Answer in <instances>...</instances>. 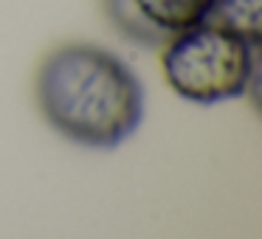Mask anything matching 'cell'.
<instances>
[{
	"label": "cell",
	"mask_w": 262,
	"mask_h": 239,
	"mask_svg": "<svg viewBox=\"0 0 262 239\" xmlns=\"http://www.w3.org/2000/svg\"><path fill=\"white\" fill-rule=\"evenodd\" d=\"M102 3H104V12H107L110 23H113L127 40L136 42V45L155 48V45H164L166 42L164 37L136 12V6H133L130 0H102Z\"/></svg>",
	"instance_id": "5b68a950"
},
{
	"label": "cell",
	"mask_w": 262,
	"mask_h": 239,
	"mask_svg": "<svg viewBox=\"0 0 262 239\" xmlns=\"http://www.w3.org/2000/svg\"><path fill=\"white\" fill-rule=\"evenodd\" d=\"M256 54L259 45L237 31L203 20L164 42L161 68L166 85L183 102L211 107L243 99L248 87L256 85Z\"/></svg>",
	"instance_id": "7a4b0ae2"
},
{
	"label": "cell",
	"mask_w": 262,
	"mask_h": 239,
	"mask_svg": "<svg viewBox=\"0 0 262 239\" xmlns=\"http://www.w3.org/2000/svg\"><path fill=\"white\" fill-rule=\"evenodd\" d=\"M130 3L164 40L209 20L214 9V0H130Z\"/></svg>",
	"instance_id": "3957f363"
},
{
	"label": "cell",
	"mask_w": 262,
	"mask_h": 239,
	"mask_svg": "<svg viewBox=\"0 0 262 239\" xmlns=\"http://www.w3.org/2000/svg\"><path fill=\"white\" fill-rule=\"evenodd\" d=\"M37 104L54 132L88 149H116L144 121V85L102 45L68 42L37 74Z\"/></svg>",
	"instance_id": "6da1fadb"
},
{
	"label": "cell",
	"mask_w": 262,
	"mask_h": 239,
	"mask_svg": "<svg viewBox=\"0 0 262 239\" xmlns=\"http://www.w3.org/2000/svg\"><path fill=\"white\" fill-rule=\"evenodd\" d=\"M209 20L237 31L254 45L262 42V0H214Z\"/></svg>",
	"instance_id": "277c9868"
}]
</instances>
